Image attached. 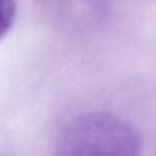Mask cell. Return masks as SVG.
Wrapping results in <instances>:
<instances>
[{
	"label": "cell",
	"instance_id": "obj_2",
	"mask_svg": "<svg viewBox=\"0 0 156 156\" xmlns=\"http://www.w3.org/2000/svg\"><path fill=\"white\" fill-rule=\"evenodd\" d=\"M49 9L67 25L89 26L98 23L104 12L103 0H46Z\"/></svg>",
	"mask_w": 156,
	"mask_h": 156
},
{
	"label": "cell",
	"instance_id": "obj_1",
	"mask_svg": "<svg viewBox=\"0 0 156 156\" xmlns=\"http://www.w3.org/2000/svg\"><path fill=\"white\" fill-rule=\"evenodd\" d=\"M55 156H139V138L121 118L90 112L66 126L58 138Z\"/></svg>",
	"mask_w": 156,
	"mask_h": 156
},
{
	"label": "cell",
	"instance_id": "obj_3",
	"mask_svg": "<svg viewBox=\"0 0 156 156\" xmlns=\"http://www.w3.org/2000/svg\"><path fill=\"white\" fill-rule=\"evenodd\" d=\"M16 19V0H0V40L12 28Z\"/></svg>",
	"mask_w": 156,
	"mask_h": 156
}]
</instances>
